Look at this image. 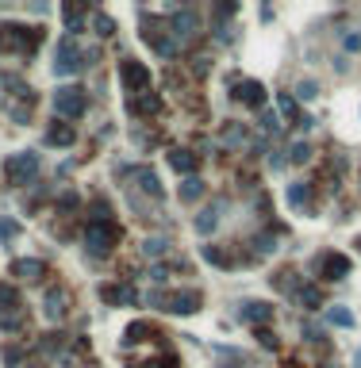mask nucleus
Returning a JSON list of instances; mask_svg holds the SVG:
<instances>
[{
	"label": "nucleus",
	"instance_id": "obj_1",
	"mask_svg": "<svg viewBox=\"0 0 361 368\" xmlns=\"http://www.w3.org/2000/svg\"><path fill=\"white\" fill-rule=\"evenodd\" d=\"M119 238H123V226L116 219H92L85 226V253L92 261H104L119 245Z\"/></svg>",
	"mask_w": 361,
	"mask_h": 368
},
{
	"label": "nucleus",
	"instance_id": "obj_2",
	"mask_svg": "<svg viewBox=\"0 0 361 368\" xmlns=\"http://www.w3.org/2000/svg\"><path fill=\"white\" fill-rule=\"evenodd\" d=\"M39 46H43V27L0 23V50H4V54H20V58H31Z\"/></svg>",
	"mask_w": 361,
	"mask_h": 368
},
{
	"label": "nucleus",
	"instance_id": "obj_3",
	"mask_svg": "<svg viewBox=\"0 0 361 368\" xmlns=\"http://www.w3.org/2000/svg\"><path fill=\"white\" fill-rule=\"evenodd\" d=\"M0 84H4V111L12 116V123H27L35 111V92L31 84H27L23 77H16V73H8V77H0Z\"/></svg>",
	"mask_w": 361,
	"mask_h": 368
},
{
	"label": "nucleus",
	"instance_id": "obj_4",
	"mask_svg": "<svg viewBox=\"0 0 361 368\" xmlns=\"http://www.w3.org/2000/svg\"><path fill=\"white\" fill-rule=\"evenodd\" d=\"M116 177L123 181V192H127V196H139L142 192V196H150L154 203H161V196H166V192H161L158 173L150 165H119Z\"/></svg>",
	"mask_w": 361,
	"mask_h": 368
},
{
	"label": "nucleus",
	"instance_id": "obj_5",
	"mask_svg": "<svg viewBox=\"0 0 361 368\" xmlns=\"http://www.w3.org/2000/svg\"><path fill=\"white\" fill-rule=\"evenodd\" d=\"M92 62H97V50H81L73 35L58 39V50H54V73H58V77H73V73L89 69Z\"/></svg>",
	"mask_w": 361,
	"mask_h": 368
},
{
	"label": "nucleus",
	"instance_id": "obj_6",
	"mask_svg": "<svg viewBox=\"0 0 361 368\" xmlns=\"http://www.w3.org/2000/svg\"><path fill=\"white\" fill-rule=\"evenodd\" d=\"M142 39H146V46L158 54V58H177V54H180L173 31H169V20H161V16H146V12H142Z\"/></svg>",
	"mask_w": 361,
	"mask_h": 368
},
{
	"label": "nucleus",
	"instance_id": "obj_7",
	"mask_svg": "<svg viewBox=\"0 0 361 368\" xmlns=\"http://www.w3.org/2000/svg\"><path fill=\"white\" fill-rule=\"evenodd\" d=\"M146 303L150 307H158V311H169V315H196L200 311V303H204V296L200 291H166V288H154L146 296Z\"/></svg>",
	"mask_w": 361,
	"mask_h": 368
},
{
	"label": "nucleus",
	"instance_id": "obj_8",
	"mask_svg": "<svg viewBox=\"0 0 361 368\" xmlns=\"http://www.w3.org/2000/svg\"><path fill=\"white\" fill-rule=\"evenodd\" d=\"M35 177H39V154H31V150H23V154H12L4 162V181L12 188H23V184H35Z\"/></svg>",
	"mask_w": 361,
	"mask_h": 368
},
{
	"label": "nucleus",
	"instance_id": "obj_9",
	"mask_svg": "<svg viewBox=\"0 0 361 368\" xmlns=\"http://www.w3.org/2000/svg\"><path fill=\"white\" fill-rule=\"evenodd\" d=\"M85 111H89V92H85L81 84H62V89L54 92V116L81 119Z\"/></svg>",
	"mask_w": 361,
	"mask_h": 368
},
{
	"label": "nucleus",
	"instance_id": "obj_10",
	"mask_svg": "<svg viewBox=\"0 0 361 368\" xmlns=\"http://www.w3.org/2000/svg\"><path fill=\"white\" fill-rule=\"evenodd\" d=\"M119 84L127 96H142V92H150V69L135 58H119Z\"/></svg>",
	"mask_w": 361,
	"mask_h": 368
},
{
	"label": "nucleus",
	"instance_id": "obj_11",
	"mask_svg": "<svg viewBox=\"0 0 361 368\" xmlns=\"http://www.w3.org/2000/svg\"><path fill=\"white\" fill-rule=\"evenodd\" d=\"M311 272H316L319 280H346L350 277V257H346V253L327 250V253H319V257H316Z\"/></svg>",
	"mask_w": 361,
	"mask_h": 368
},
{
	"label": "nucleus",
	"instance_id": "obj_12",
	"mask_svg": "<svg viewBox=\"0 0 361 368\" xmlns=\"http://www.w3.org/2000/svg\"><path fill=\"white\" fill-rule=\"evenodd\" d=\"M169 31H173L177 46H185V43H193L196 35H200V20H196L193 8H185V12H173V16H169Z\"/></svg>",
	"mask_w": 361,
	"mask_h": 368
},
{
	"label": "nucleus",
	"instance_id": "obj_13",
	"mask_svg": "<svg viewBox=\"0 0 361 368\" xmlns=\"http://www.w3.org/2000/svg\"><path fill=\"white\" fill-rule=\"evenodd\" d=\"M204 261L215 269H239V265H254L250 253H235L227 245H204Z\"/></svg>",
	"mask_w": 361,
	"mask_h": 368
},
{
	"label": "nucleus",
	"instance_id": "obj_14",
	"mask_svg": "<svg viewBox=\"0 0 361 368\" xmlns=\"http://www.w3.org/2000/svg\"><path fill=\"white\" fill-rule=\"evenodd\" d=\"M289 207L300 215H311L316 211V181H296L289 184Z\"/></svg>",
	"mask_w": 361,
	"mask_h": 368
},
{
	"label": "nucleus",
	"instance_id": "obj_15",
	"mask_svg": "<svg viewBox=\"0 0 361 368\" xmlns=\"http://www.w3.org/2000/svg\"><path fill=\"white\" fill-rule=\"evenodd\" d=\"M239 318L250 326H265V323H273V303H265V299H246L239 307Z\"/></svg>",
	"mask_w": 361,
	"mask_h": 368
},
{
	"label": "nucleus",
	"instance_id": "obj_16",
	"mask_svg": "<svg viewBox=\"0 0 361 368\" xmlns=\"http://www.w3.org/2000/svg\"><path fill=\"white\" fill-rule=\"evenodd\" d=\"M127 111H131L135 119L158 116V111H161V96H158L154 89H150V92H142V96H127Z\"/></svg>",
	"mask_w": 361,
	"mask_h": 368
},
{
	"label": "nucleus",
	"instance_id": "obj_17",
	"mask_svg": "<svg viewBox=\"0 0 361 368\" xmlns=\"http://www.w3.org/2000/svg\"><path fill=\"white\" fill-rule=\"evenodd\" d=\"M235 100L246 104V108H265V89L258 81H235Z\"/></svg>",
	"mask_w": 361,
	"mask_h": 368
},
{
	"label": "nucleus",
	"instance_id": "obj_18",
	"mask_svg": "<svg viewBox=\"0 0 361 368\" xmlns=\"http://www.w3.org/2000/svg\"><path fill=\"white\" fill-rule=\"evenodd\" d=\"M8 272L20 277V280H43L50 269H46V261H39V257H20V261H12V269H8Z\"/></svg>",
	"mask_w": 361,
	"mask_h": 368
},
{
	"label": "nucleus",
	"instance_id": "obj_19",
	"mask_svg": "<svg viewBox=\"0 0 361 368\" xmlns=\"http://www.w3.org/2000/svg\"><path fill=\"white\" fill-rule=\"evenodd\" d=\"M169 165H173L180 177H196V165H200V157H196L193 150H180V146H173V150H169Z\"/></svg>",
	"mask_w": 361,
	"mask_h": 368
},
{
	"label": "nucleus",
	"instance_id": "obj_20",
	"mask_svg": "<svg viewBox=\"0 0 361 368\" xmlns=\"http://www.w3.org/2000/svg\"><path fill=\"white\" fill-rule=\"evenodd\" d=\"M277 108H281V116L289 119V127H303V130L311 127V119L303 116V111H300V104L292 100V96H277Z\"/></svg>",
	"mask_w": 361,
	"mask_h": 368
},
{
	"label": "nucleus",
	"instance_id": "obj_21",
	"mask_svg": "<svg viewBox=\"0 0 361 368\" xmlns=\"http://www.w3.org/2000/svg\"><path fill=\"white\" fill-rule=\"evenodd\" d=\"M70 311V291L65 288H46V318H62Z\"/></svg>",
	"mask_w": 361,
	"mask_h": 368
},
{
	"label": "nucleus",
	"instance_id": "obj_22",
	"mask_svg": "<svg viewBox=\"0 0 361 368\" xmlns=\"http://www.w3.org/2000/svg\"><path fill=\"white\" fill-rule=\"evenodd\" d=\"M100 296H104V303H135V299H139L131 284H104Z\"/></svg>",
	"mask_w": 361,
	"mask_h": 368
},
{
	"label": "nucleus",
	"instance_id": "obj_23",
	"mask_svg": "<svg viewBox=\"0 0 361 368\" xmlns=\"http://www.w3.org/2000/svg\"><path fill=\"white\" fill-rule=\"evenodd\" d=\"M20 311H23L20 291H16L12 284H0V318H4V315H20Z\"/></svg>",
	"mask_w": 361,
	"mask_h": 368
},
{
	"label": "nucleus",
	"instance_id": "obj_24",
	"mask_svg": "<svg viewBox=\"0 0 361 368\" xmlns=\"http://www.w3.org/2000/svg\"><path fill=\"white\" fill-rule=\"evenodd\" d=\"M220 211H223V203H212V207H204L200 215H196V234H212L215 226H220Z\"/></svg>",
	"mask_w": 361,
	"mask_h": 368
},
{
	"label": "nucleus",
	"instance_id": "obj_25",
	"mask_svg": "<svg viewBox=\"0 0 361 368\" xmlns=\"http://www.w3.org/2000/svg\"><path fill=\"white\" fill-rule=\"evenodd\" d=\"M292 296H296V303H300L303 311H319V307H323V291H319L316 284H300Z\"/></svg>",
	"mask_w": 361,
	"mask_h": 368
},
{
	"label": "nucleus",
	"instance_id": "obj_26",
	"mask_svg": "<svg viewBox=\"0 0 361 368\" xmlns=\"http://www.w3.org/2000/svg\"><path fill=\"white\" fill-rule=\"evenodd\" d=\"M46 143L50 146H73L77 143V130H73L70 123H54V127L46 130Z\"/></svg>",
	"mask_w": 361,
	"mask_h": 368
},
{
	"label": "nucleus",
	"instance_id": "obj_27",
	"mask_svg": "<svg viewBox=\"0 0 361 368\" xmlns=\"http://www.w3.org/2000/svg\"><path fill=\"white\" fill-rule=\"evenodd\" d=\"M39 353H43V357H62V353H65V334H62V330H58V334H43Z\"/></svg>",
	"mask_w": 361,
	"mask_h": 368
},
{
	"label": "nucleus",
	"instance_id": "obj_28",
	"mask_svg": "<svg viewBox=\"0 0 361 368\" xmlns=\"http://www.w3.org/2000/svg\"><path fill=\"white\" fill-rule=\"evenodd\" d=\"M204 196V181L200 177H185L180 181V203H196Z\"/></svg>",
	"mask_w": 361,
	"mask_h": 368
},
{
	"label": "nucleus",
	"instance_id": "obj_29",
	"mask_svg": "<svg viewBox=\"0 0 361 368\" xmlns=\"http://www.w3.org/2000/svg\"><path fill=\"white\" fill-rule=\"evenodd\" d=\"M27 311H20V315H4L0 318V330H4V334H27Z\"/></svg>",
	"mask_w": 361,
	"mask_h": 368
},
{
	"label": "nucleus",
	"instance_id": "obj_30",
	"mask_svg": "<svg viewBox=\"0 0 361 368\" xmlns=\"http://www.w3.org/2000/svg\"><path fill=\"white\" fill-rule=\"evenodd\" d=\"M127 368H177V353H169V349H166L158 361H131Z\"/></svg>",
	"mask_w": 361,
	"mask_h": 368
},
{
	"label": "nucleus",
	"instance_id": "obj_31",
	"mask_svg": "<svg viewBox=\"0 0 361 368\" xmlns=\"http://www.w3.org/2000/svg\"><path fill=\"white\" fill-rule=\"evenodd\" d=\"M223 143L227 146H242L246 143V127H242V123H227V127H223Z\"/></svg>",
	"mask_w": 361,
	"mask_h": 368
},
{
	"label": "nucleus",
	"instance_id": "obj_32",
	"mask_svg": "<svg viewBox=\"0 0 361 368\" xmlns=\"http://www.w3.org/2000/svg\"><path fill=\"white\" fill-rule=\"evenodd\" d=\"M142 253H146V257H166V253H169V242L166 238H146V242H142Z\"/></svg>",
	"mask_w": 361,
	"mask_h": 368
},
{
	"label": "nucleus",
	"instance_id": "obj_33",
	"mask_svg": "<svg viewBox=\"0 0 361 368\" xmlns=\"http://www.w3.org/2000/svg\"><path fill=\"white\" fill-rule=\"evenodd\" d=\"M269 280L277 284V291H289V296L300 288V284H296V272H292V269H284V272H277V277H269Z\"/></svg>",
	"mask_w": 361,
	"mask_h": 368
},
{
	"label": "nucleus",
	"instance_id": "obj_34",
	"mask_svg": "<svg viewBox=\"0 0 361 368\" xmlns=\"http://www.w3.org/2000/svg\"><path fill=\"white\" fill-rule=\"evenodd\" d=\"M330 326H342V330H350V326H354V315H350V311L346 307H330Z\"/></svg>",
	"mask_w": 361,
	"mask_h": 368
},
{
	"label": "nucleus",
	"instance_id": "obj_35",
	"mask_svg": "<svg viewBox=\"0 0 361 368\" xmlns=\"http://www.w3.org/2000/svg\"><path fill=\"white\" fill-rule=\"evenodd\" d=\"M89 12V8H62V16H65V23H70V31H81V16Z\"/></svg>",
	"mask_w": 361,
	"mask_h": 368
},
{
	"label": "nucleus",
	"instance_id": "obj_36",
	"mask_svg": "<svg viewBox=\"0 0 361 368\" xmlns=\"http://www.w3.org/2000/svg\"><path fill=\"white\" fill-rule=\"evenodd\" d=\"M77 207H81V200H77V192H62V196H58V211H62V215L77 211Z\"/></svg>",
	"mask_w": 361,
	"mask_h": 368
},
{
	"label": "nucleus",
	"instance_id": "obj_37",
	"mask_svg": "<svg viewBox=\"0 0 361 368\" xmlns=\"http://www.w3.org/2000/svg\"><path fill=\"white\" fill-rule=\"evenodd\" d=\"M308 157H311V146L308 143H296V146L289 150V162H296V165H303Z\"/></svg>",
	"mask_w": 361,
	"mask_h": 368
},
{
	"label": "nucleus",
	"instance_id": "obj_38",
	"mask_svg": "<svg viewBox=\"0 0 361 368\" xmlns=\"http://www.w3.org/2000/svg\"><path fill=\"white\" fill-rule=\"evenodd\" d=\"M20 234V223L16 219H0V242H12Z\"/></svg>",
	"mask_w": 361,
	"mask_h": 368
},
{
	"label": "nucleus",
	"instance_id": "obj_39",
	"mask_svg": "<svg viewBox=\"0 0 361 368\" xmlns=\"http://www.w3.org/2000/svg\"><path fill=\"white\" fill-rule=\"evenodd\" d=\"M258 342H262V349H277V345H281L277 334H273L269 326H258Z\"/></svg>",
	"mask_w": 361,
	"mask_h": 368
},
{
	"label": "nucleus",
	"instance_id": "obj_40",
	"mask_svg": "<svg viewBox=\"0 0 361 368\" xmlns=\"http://www.w3.org/2000/svg\"><path fill=\"white\" fill-rule=\"evenodd\" d=\"M296 96H300V100L319 96V84H316V81H300V84H296Z\"/></svg>",
	"mask_w": 361,
	"mask_h": 368
},
{
	"label": "nucleus",
	"instance_id": "obj_41",
	"mask_svg": "<svg viewBox=\"0 0 361 368\" xmlns=\"http://www.w3.org/2000/svg\"><path fill=\"white\" fill-rule=\"evenodd\" d=\"M215 353H220V357H227V364L223 368H242V353H235V349H215Z\"/></svg>",
	"mask_w": 361,
	"mask_h": 368
},
{
	"label": "nucleus",
	"instance_id": "obj_42",
	"mask_svg": "<svg viewBox=\"0 0 361 368\" xmlns=\"http://www.w3.org/2000/svg\"><path fill=\"white\" fill-rule=\"evenodd\" d=\"M262 127H265V135H281V119L273 116V111H265V116H262Z\"/></svg>",
	"mask_w": 361,
	"mask_h": 368
},
{
	"label": "nucleus",
	"instance_id": "obj_43",
	"mask_svg": "<svg viewBox=\"0 0 361 368\" xmlns=\"http://www.w3.org/2000/svg\"><path fill=\"white\" fill-rule=\"evenodd\" d=\"M97 35H104V39H108V35H116V23H112L108 16H97Z\"/></svg>",
	"mask_w": 361,
	"mask_h": 368
},
{
	"label": "nucleus",
	"instance_id": "obj_44",
	"mask_svg": "<svg viewBox=\"0 0 361 368\" xmlns=\"http://www.w3.org/2000/svg\"><path fill=\"white\" fill-rule=\"evenodd\" d=\"M4 361H8V364H20V361H23V349H20V345H8V349H4Z\"/></svg>",
	"mask_w": 361,
	"mask_h": 368
},
{
	"label": "nucleus",
	"instance_id": "obj_45",
	"mask_svg": "<svg viewBox=\"0 0 361 368\" xmlns=\"http://www.w3.org/2000/svg\"><path fill=\"white\" fill-rule=\"evenodd\" d=\"M342 46H346V50H361V35H357V31H350L346 39H342Z\"/></svg>",
	"mask_w": 361,
	"mask_h": 368
},
{
	"label": "nucleus",
	"instance_id": "obj_46",
	"mask_svg": "<svg viewBox=\"0 0 361 368\" xmlns=\"http://www.w3.org/2000/svg\"><path fill=\"white\" fill-rule=\"evenodd\" d=\"M284 162H289V157H281V150H273V154H269V165H273V169H281Z\"/></svg>",
	"mask_w": 361,
	"mask_h": 368
},
{
	"label": "nucleus",
	"instance_id": "obj_47",
	"mask_svg": "<svg viewBox=\"0 0 361 368\" xmlns=\"http://www.w3.org/2000/svg\"><path fill=\"white\" fill-rule=\"evenodd\" d=\"M354 368H361V349H357V357H354Z\"/></svg>",
	"mask_w": 361,
	"mask_h": 368
}]
</instances>
